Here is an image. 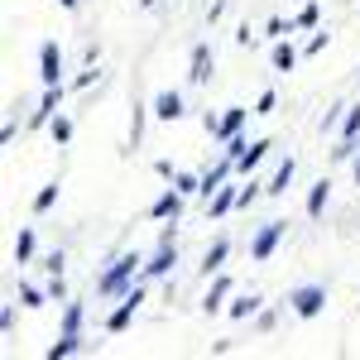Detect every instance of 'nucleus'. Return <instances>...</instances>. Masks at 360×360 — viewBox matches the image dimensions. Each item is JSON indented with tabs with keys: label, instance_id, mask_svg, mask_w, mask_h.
Listing matches in <instances>:
<instances>
[{
	"label": "nucleus",
	"instance_id": "1",
	"mask_svg": "<svg viewBox=\"0 0 360 360\" xmlns=\"http://www.w3.org/2000/svg\"><path fill=\"white\" fill-rule=\"evenodd\" d=\"M139 274H144V255L125 250V255H115L111 264H106V274L96 278V293H101V298H115V303H120V298L130 293V283H135Z\"/></svg>",
	"mask_w": 360,
	"mask_h": 360
},
{
	"label": "nucleus",
	"instance_id": "2",
	"mask_svg": "<svg viewBox=\"0 0 360 360\" xmlns=\"http://www.w3.org/2000/svg\"><path fill=\"white\" fill-rule=\"evenodd\" d=\"M283 303L293 307V317L312 322V317H322V312H327V288H322V283H298V288H288V298H283Z\"/></svg>",
	"mask_w": 360,
	"mask_h": 360
},
{
	"label": "nucleus",
	"instance_id": "3",
	"mask_svg": "<svg viewBox=\"0 0 360 360\" xmlns=\"http://www.w3.org/2000/svg\"><path fill=\"white\" fill-rule=\"evenodd\" d=\"M144 283H149V278H135V283H130V293L120 298V307H115L111 317L101 322V327H106V336H120V332H125V327H130V322H135L139 303H144Z\"/></svg>",
	"mask_w": 360,
	"mask_h": 360
},
{
	"label": "nucleus",
	"instance_id": "4",
	"mask_svg": "<svg viewBox=\"0 0 360 360\" xmlns=\"http://www.w3.org/2000/svg\"><path fill=\"white\" fill-rule=\"evenodd\" d=\"M283 236H288V221H264L259 231H255V240H250V259H255V264L274 259V250H278Z\"/></svg>",
	"mask_w": 360,
	"mask_h": 360
},
{
	"label": "nucleus",
	"instance_id": "5",
	"mask_svg": "<svg viewBox=\"0 0 360 360\" xmlns=\"http://www.w3.org/2000/svg\"><path fill=\"white\" fill-rule=\"evenodd\" d=\"M39 82L63 86V49H58V39H44L39 44Z\"/></svg>",
	"mask_w": 360,
	"mask_h": 360
},
{
	"label": "nucleus",
	"instance_id": "6",
	"mask_svg": "<svg viewBox=\"0 0 360 360\" xmlns=\"http://www.w3.org/2000/svg\"><path fill=\"white\" fill-rule=\"evenodd\" d=\"M212 68H217L212 44H207V39H202V44H193V58H188V82H193V86H207V82H212Z\"/></svg>",
	"mask_w": 360,
	"mask_h": 360
},
{
	"label": "nucleus",
	"instance_id": "7",
	"mask_svg": "<svg viewBox=\"0 0 360 360\" xmlns=\"http://www.w3.org/2000/svg\"><path fill=\"white\" fill-rule=\"evenodd\" d=\"M236 207H240V178H226L221 188L212 193V202H207V217H217V221H221V217H231Z\"/></svg>",
	"mask_w": 360,
	"mask_h": 360
},
{
	"label": "nucleus",
	"instance_id": "8",
	"mask_svg": "<svg viewBox=\"0 0 360 360\" xmlns=\"http://www.w3.org/2000/svg\"><path fill=\"white\" fill-rule=\"evenodd\" d=\"M250 115H255L250 106H226L221 120H217V135H212V139H217V144H226V139L245 135V120H250Z\"/></svg>",
	"mask_w": 360,
	"mask_h": 360
},
{
	"label": "nucleus",
	"instance_id": "9",
	"mask_svg": "<svg viewBox=\"0 0 360 360\" xmlns=\"http://www.w3.org/2000/svg\"><path fill=\"white\" fill-rule=\"evenodd\" d=\"M149 106H154V120H164V125H173V120H183V115H188V106H183V91H173V86H164V91L149 101Z\"/></svg>",
	"mask_w": 360,
	"mask_h": 360
},
{
	"label": "nucleus",
	"instance_id": "10",
	"mask_svg": "<svg viewBox=\"0 0 360 360\" xmlns=\"http://www.w3.org/2000/svg\"><path fill=\"white\" fill-rule=\"evenodd\" d=\"M183 202H188V197L178 193L173 183H168L164 193L154 197V207H149V217H154V221H178V217H183Z\"/></svg>",
	"mask_w": 360,
	"mask_h": 360
},
{
	"label": "nucleus",
	"instance_id": "11",
	"mask_svg": "<svg viewBox=\"0 0 360 360\" xmlns=\"http://www.w3.org/2000/svg\"><path fill=\"white\" fill-rule=\"evenodd\" d=\"M173 264H178V245H159L149 259H144V274H139V278H149V283H154V278H168V274H173Z\"/></svg>",
	"mask_w": 360,
	"mask_h": 360
},
{
	"label": "nucleus",
	"instance_id": "12",
	"mask_svg": "<svg viewBox=\"0 0 360 360\" xmlns=\"http://www.w3.org/2000/svg\"><path fill=\"white\" fill-rule=\"evenodd\" d=\"M269 149H274V139H250V149L236 159V178H255V168L269 159Z\"/></svg>",
	"mask_w": 360,
	"mask_h": 360
},
{
	"label": "nucleus",
	"instance_id": "13",
	"mask_svg": "<svg viewBox=\"0 0 360 360\" xmlns=\"http://www.w3.org/2000/svg\"><path fill=\"white\" fill-rule=\"evenodd\" d=\"M236 293V278L231 274H217L212 278V288H207V298H202V312L212 317V312H226V298Z\"/></svg>",
	"mask_w": 360,
	"mask_h": 360
},
{
	"label": "nucleus",
	"instance_id": "14",
	"mask_svg": "<svg viewBox=\"0 0 360 360\" xmlns=\"http://www.w3.org/2000/svg\"><path fill=\"white\" fill-rule=\"evenodd\" d=\"M58 106H63V86H44V96H39V111L29 115V130H44L49 120L58 115Z\"/></svg>",
	"mask_w": 360,
	"mask_h": 360
},
{
	"label": "nucleus",
	"instance_id": "15",
	"mask_svg": "<svg viewBox=\"0 0 360 360\" xmlns=\"http://www.w3.org/2000/svg\"><path fill=\"white\" fill-rule=\"evenodd\" d=\"M293 173H298V159H293V154H288V159H278L274 178L264 183V197H283V193H288V183H293Z\"/></svg>",
	"mask_w": 360,
	"mask_h": 360
},
{
	"label": "nucleus",
	"instance_id": "16",
	"mask_svg": "<svg viewBox=\"0 0 360 360\" xmlns=\"http://www.w3.org/2000/svg\"><path fill=\"white\" fill-rule=\"evenodd\" d=\"M226 255H231V240H212V245H207V255H202V264H197V269H202V274L207 278H217L226 269Z\"/></svg>",
	"mask_w": 360,
	"mask_h": 360
},
{
	"label": "nucleus",
	"instance_id": "17",
	"mask_svg": "<svg viewBox=\"0 0 360 360\" xmlns=\"http://www.w3.org/2000/svg\"><path fill=\"white\" fill-rule=\"evenodd\" d=\"M77 351H86L82 332H58V341L44 351V356H49V360H68V356H77Z\"/></svg>",
	"mask_w": 360,
	"mask_h": 360
},
{
	"label": "nucleus",
	"instance_id": "18",
	"mask_svg": "<svg viewBox=\"0 0 360 360\" xmlns=\"http://www.w3.org/2000/svg\"><path fill=\"white\" fill-rule=\"evenodd\" d=\"M327 202H332V183H327V178H317V183H312V193H307V217H312V221H322Z\"/></svg>",
	"mask_w": 360,
	"mask_h": 360
},
{
	"label": "nucleus",
	"instance_id": "19",
	"mask_svg": "<svg viewBox=\"0 0 360 360\" xmlns=\"http://www.w3.org/2000/svg\"><path fill=\"white\" fill-rule=\"evenodd\" d=\"M264 307V298H255V293H231V303H226V312L236 317V322H245V317H255Z\"/></svg>",
	"mask_w": 360,
	"mask_h": 360
},
{
	"label": "nucleus",
	"instance_id": "20",
	"mask_svg": "<svg viewBox=\"0 0 360 360\" xmlns=\"http://www.w3.org/2000/svg\"><path fill=\"white\" fill-rule=\"evenodd\" d=\"M269 63H274V72H293V68H298V49H293L288 39H278L274 53H269Z\"/></svg>",
	"mask_w": 360,
	"mask_h": 360
},
{
	"label": "nucleus",
	"instance_id": "21",
	"mask_svg": "<svg viewBox=\"0 0 360 360\" xmlns=\"http://www.w3.org/2000/svg\"><path fill=\"white\" fill-rule=\"evenodd\" d=\"M34 250H39V240H34V226H25V231L15 236V250H10V255H15V264H29V259H34Z\"/></svg>",
	"mask_w": 360,
	"mask_h": 360
},
{
	"label": "nucleus",
	"instance_id": "22",
	"mask_svg": "<svg viewBox=\"0 0 360 360\" xmlns=\"http://www.w3.org/2000/svg\"><path fill=\"white\" fill-rule=\"evenodd\" d=\"M336 130H341V144H360V106H346Z\"/></svg>",
	"mask_w": 360,
	"mask_h": 360
},
{
	"label": "nucleus",
	"instance_id": "23",
	"mask_svg": "<svg viewBox=\"0 0 360 360\" xmlns=\"http://www.w3.org/2000/svg\"><path fill=\"white\" fill-rule=\"evenodd\" d=\"M154 111V106H144V101H135V111H130V149H139L144 144V115Z\"/></svg>",
	"mask_w": 360,
	"mask_h": 360
},
{
	"label": "nucleus",
	"instance_id": "24",
	"mask_svg": "<svg viewBox=\"0 0 360 360\" xmlns=\"http://www.w3.org/2000/svg\"><path fill=\"white\" fill-rule=\"evenodd\" d=\"M58 193H63V188H58V178H53V183H44V188H39V197H34V217H44V212H53Z\"/></svg>",
	"mask_w": 360,
	"mask_h": 360
},
{
	"label": "nucleus",
	"instance_id": "25",
	"mask_svg": "<svg viewBox=\"0 0 360 360\" xmlns=\"http://www.w3.org/2000/svg\"><path fill=\"white\" fill-rule=\"evenodd\" d=\"M82 317H86V307L82 303H63V332H82Z\"/></svg>",
	"mask_w": 360,
	"mask_h": 360
},
{
	"label": "nucleus",
	"instance_id": "26",
	"mask_svg": "<svg viewBox=\"0 0 360 360\" xmlns=\"http://www.w3.org/2000/svg\"><path fill=\"white\" fill-rule=\"evenodd\" d=\"M20 303H25V307H44V303H53V298H49V288H34V283H20Z\"/></svg>",
	"mask_w": 360,
	"mask_h": 360
},
{
	"label": "nucleus",
	"instance_id": "27",
	"mask_svg": "<svg viewBox=\"0 0 360 360\" xmlns=\"http://www.w3.org/2000/svg\"><path fill=\"white\" fill-rule=\"evenodd\" d=\"M317 20H322V10H317V0H307L303 10L293 15V29H317Z\"/></svg>",
	"mask_w": 360,
	"mask_h": 360
},
{
	"label": "nucleus",
	"instance_id": "28",
	"mask_svg": "<svg viewBox=\"0 0 360 360\" xmlns=\"http://www.w3.org/2000/svg\"><path fill=\"white\" fill-rule=\"evenodd\" d=\"M49 135H53V144H68V139H72V120L58 111L53 120H49Z\"/></svg>",
	"mask_w": 360,
	"mask_h": 360
},
{
	"label": "nucleus",
	"instance_id": "29",
	"mask_svg": "<svg viewBox=\"0 0 360 360\" xmlns=\"http://www.w3.org/2000/svg\"><path fill=\"white\" fill-rule=\"evenodd\" d=\"M49 298H53V303H68V283H63V274H49Z\"/></svg>",
	"mask_w": 360,
	"mask_h": 360
},
{
	"label": "nucleus",
	"instance_id": "30",
	"mask_svg": "<svg viewBox=\"0 0 360 360\" xmlns=\"http://www.w3.org/2000/svg\"><path fill=\"white\" fill-rule=\"evenodd\" d=\"M154 173H159L164 183H173V178H178V164H173V159H154Z\"/></svg>",
	"mask_w": 360,
	"mask_h": 360
},
{
	"label": "nucleus",
	"instance_id": "31",
	"mask_svg": "<svg viewBox=\"0 0 360 360\" xmlns=\"http://www.w3.org/2000/svg\"><path fill=\"white\" fill-rule=\"evenodd\" d=\"M264 34H269V39H283V34H293V20H288V25H283V20H269V25H264Z\"/></svg>",
	"mask_w": 360,
	"mask_h": 360
},
{
	"label": "nucleus",
	"instance_id": "32",
	"mask_svg": "<svg viewBox=\"0 0 360 360\" xmlns=\"http://www.w3.org/2000/svg\"><path fill=\"white\" fill-rule=\"evenodd\" d=\"M274 106H278V96H274V91H259V101H255V115H269Z\"/></svg>",
	"mask_w": 360,
	"mask_h": 360
},
{
	"label": "nucleus",
	"instance_id": "33",
	"mask_svg": "<svg viewBox=\"0 0 360 360\" xmlns=\"http://www.w3.org/2000/svg\"><path fill=\"white\" fill-rule=\"evenodd\" d=\"M327 44H332V34H327V29H317V34H312V39H307V53H322V49H327Z\"/></svg>",
	"mask_w": 360,
	"mask_h": 360
},
{
	"label": "nucleus",
	"instance_id": "34",
	"mask_svg": "<svg viewBox=\"0 0 360 360\" xmlns=\"http://www.w3.org/2000/svg\"><path fill=\"white\" fill-rule=\"evenodd\" d=\"M63 264H68V259H63V250H53V255H44V269H49V274H63Z\"/></svg>",
	"mask_w": 360,
	"mask_h": 360
},
{
	"label": "nucleus",
	"instance_id": "35",
	"mask_svg": "<svg viewBox=\"0 0 360 360\" xmlns=\"http://www.w3.org/2000/svg\"><path fill=\"white\" fill-rule=\"evenodd\" d=\"M341 115H346V106H332V111L322 115V130H336V125H341Z\"/></svg>",
	"mask_w": 360,
	"mask_h": 360
},
{
	"label": "nucleus",
	"instance_id": "36",
	"mask_svg": "<svg viewBox=\"0 0 360 360\" xmlns=\"http://www.w3.org/2000/svg\"><path fill=\"white\" fill-rule=\"evenodd\" d=\"M91 77H96V63H86V72H77V77H72V86L82 91V86H91Z\"/></svg>",
	"mask_w": 360,
	"mask_h": 360
},
{
	"label": "nucleus",
	"instance_id": "37",
	"mask_svg": "<svg viewBox=\"0 0 360 360\" xmlns=\"http://www.w3.org/2000/svg\"><path fill=\"white\" fill-rule=\"evenodd\" d=\"M236 44H240V49H250V44H255V34H250V25H240V29H236Z\"/></svg>",
	"mask_w": 360,
	"mask_h": 360
},
{
	"label": "nucleus",
	"instance_id": "38",
	"mask_svg": "<svg viewBox=\"0 0 360 360\" xmlns=\"http://www.w3.org/2000/svg\"><path fill=\"white\" fill-rule=\"evenodd\" d=\"M154 5H159V0H139V10H154Z\"/></svg>",
	"mask_w": 360,
	"mask_h": 360
},
{
	"label": "nucleus",
	"instance_id": "39",
	"mask_svg": "<svg viewBox=\"0 0 360 360\" xmlns=\"http://www.w3.org/2000/svg\"><path fill=\"white\" fill-rule=\"evenodd\" d=\"M58 5H63V10H77V0H58Z\"/></svg>",
	"mask_w": 360,
	"mask_h": 360
},
{
	"label": "nucleus",
	"instance_id": "40",
	"mask_svg": "<svg viewBox=\"0 0 360 360\" xmlns=\"http://www.w3.org/2000/svg\"><path fill=\"white\" fill-rule=\"evenodd\" d=\"M356 183H360V154H356Z\"/></svg>",
	"mask_w": 360,
	"mask_h": 360
}]
</instances>
